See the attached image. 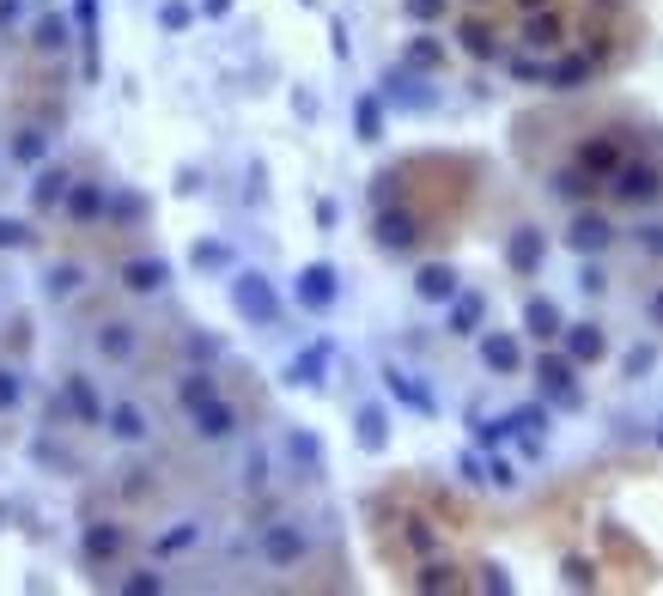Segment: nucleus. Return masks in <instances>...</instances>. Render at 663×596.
I'll use <instances>...</instances> for the list:
<instances>
[{"label": "nucleus", "instance_id": "ea45409f", "mask_svg": "<svg viewBox=\"0 0 663 596\" xmlns=\"http://www.w3.org/2000/svg\"><path fill=\"white\" fill-rule=\"evenodd\" d=\"M19 396H25V378H19V365L7 359V365H0V414H13Z\"/></svg>", "mask_w": 663, "mask_h": 596}, {"label": "nucleus", "instance_id": "1a4fd4ad", "mask_svg": "<svg viewBox=\"0 0 663 596\" xmlns=\"http://www.w3.org/2000/svg\"><path fill=\"white\" fill-rule=\"evenodd\" d=\"M384 98H390V104H402V110H432V104H438V92L426 86V73H420V67H408V61L384 73Z\"/></svg>", "mask_w": 663, "mask_h": 596}, {"label": "nucleus", "instance_id": "393cba45", "mask_svg": "<svg viewBox=\"0 0 663 596\" xmlns=\"http://www.w3.org/2000/svg\"><path fill=\"white\" fill-rule=\"evenodd\" d=\"M353 438H359V451H384V444H390V414L378 408V402H365L359 414H353Z\"/></svg>", "mask_w": 663, "mask_h": 596}, {"label": "nucleus", "instance_id": "ddd939ff", "mask_svg": "<svg viewBox=\"0 0 663 596\" xmlns=\"http://www.w3.org/2000/svg\"><path fill=\"white\" fill-rule=\"evenodd\" d=\"M116 280H122L134 298H153V292L171 280V262H165V256H128V262H116Z\"/></svg>", "mask_w": 663, "mask_h": 596}, {"label": "nucleus", "instance_id": "79ce46f5", "mask_svg": "<svg viewBox=\"0 0 663 596\" xmlns=\"http://www.w3.org/2000/svg\"><path fill=\"white\" fill-rule=\"evenodd\" d=\"M201 19V7H189V0H165V7H159V25L165 31H189Z\"/></svg>", "mask_w": 663, "mask_h": 596}, {"label": "nucleus", "instance_id": "4468645a", "mask_svg": "<svg viewBox=\"0 0 663 596\" xmlns=\"http://www.w3.org/2000/svg\"><path fill=\"white\" fill-rule=\"evenodd\" d=\"M657 189H663L657 165H621V171L609 177V195H615V201H627V207H645V201H657Z\"/></svg>", "mask_w": 663, "mask_h": 596}, {"label": "nucleus", "instance_id": "3c124183", "mask_svg": "<svg viewBox=\"0 0 663 596\" xmlns=\"http://www.w3.org/2000/svg\"><path fill=\"white\" fill-rule=\"evenodd\" d=\"M122 590L128 596H153V590H165V578L159 572H134V578H122Z\"/></svg>", "mask_w": 663, "mask_h": 596}, {"label": "nucleus", "instance_id": "f8f14e48", "mask_svg": "<svg viewBox=\"0 0 663 596\" xmlns=\"http://www.w3.org/2000/svg\"><path fill=\"white\" fill-rule=\"evenodd\" d=\"M372 232H378V244H384V250H414V244H420V213H414V207H390V201H384Z\"/></svg>", "mask_w": 663, "mask_h": 596}, {"label": "nucleus", "instance_id": "f3484780", "mask_svg": "<svg viewBox=\"0 0 663 596\" xmlns=\"http://www.w3.org/2000/svg\"><path fill=\"white\" fill-rule=\"evenodd\" d=\"M189 426H195V438H207V444H213V438H232V432H238V408H232L226 396H207L201 408H189Z\"/></svg>", "mask_w": 663, "mask_h": 596}, {"label": "nucleus", "instance_id": "9b49d317", "mask_svg": "<svg viewBox=\"0 0 663 596\" xmlns=\"http://www.w3.org/2000/svg\"><path fill=\"white\" fill-rule=\"evenodd\" d=\"M61 402H67V414L73 420H80V426H104V396L92 390V378H86V371H67V378H61Z\"/></svg>", "mask_w": 663, "mask_h": 596}, {"label": "nucleus", "instance_id": "338daca9", "mask_svg": "<svg viewBox=\"0 0 663 596\" xmlns=\"http://www.w3.org/2000/svg\"><path fill=\"white\" fill-rule=\"evenodd\" d=\"M657 444H663V420H657Z\"/></svg>", "mask_w": 663, "mask_h": 596}, {"label": "nucleus", "instance_id": "aec40b11", "mask_svg": "<svg viewBox=\"0 0 663 596\" xmlns=\"http://www.w3.org/2000/svg\"><path fill=\"white\" fill-rule=\"evenodd\" d=\"M414 292L426 298V305H451V298L463 292V280H457V268H451V262H426V268L414 274Z\"/></svg>", "mask_w": 663, "mask_h": 596}, {"label": "nucleus", "instance_id": "4c0bfd02", "mask_svg": "<svg viewBox=\"0 0 663 596\" xmlns=\"http://www.w3.org/2000/svg\"><path fill=\"white\" fill-rule=\"evenodd\" d=\"M408 67H420V73H438V67H445V43H438V37H408V55H402Z\"/></svg>", "mask_w": 663, "mask_h": 596}, {"label": "nucleus", "instance_id": "6e6552de", "mask_svg": "<svg viewBox=\"0 0 663 596\" xmlns=\"http://www.w3.org/2000/svg\"><path fill=\"white\" fill-rule=\"evenodd\" d=\"M92 347L104 353V365H134V359H140V329H134L128 317H104V323L92 329Z\"/></svg>", "mask_w": 663, "mask_h": 596}, {"label": "nucleus", "instance_id": "423d86ee", "mask_svg": "<svg viewBox=\"0 0 663 596\" xmlns=\"http://www.w3.org/2000/svg\"><path fill=\"white\" fill-rule=\"evenodd\" d=\"M292 298H299L305 311H329L335 298H341V274H335V262H305L299 280H292Z\"/></svg>", "mask_w": 663, "mask_h": 596}, {"label": "nucleus", "instance_id": "4be33fe9", "mask_svg": "<svg viewBox=\"0 0 663 596\" xmlns=\"http://www.w3.org/2000/svg\"><path fill=\"white\" fill-rule=\"evenodd\" d=\"M73 31V19H61V13H37V25H31V55L37 61H49V55H67V37Z\"/></svg>", "mask_w": 663, "mask_h": 596}, {"label": "nucleus", "instance_id": "473e14b6", "mask_svg": "<svg viewBox=\"0 0 663 596\" xmlns=\"http://www.w3.org/2000/svg\"><path fill=\"white\" fill-rule=\"evenodd\" d=\"M7 159H13V165H31V171L49 165V128H19L13 146H7Z\"/></svg>", "mask_w": 663, "mask_h": 596}, {"label": "nucleus", "instance_id": "412c9836", "mask_svg": "<svg viewBox=\"0 0 663 596\" xmlns=\"http://www.w3.org/2000/svg\"><path fill=\"white\" fill-rule=\"evenodd\" d=\"M560 347H566V353H572L578 365H597V359H609V335H603L597 323H566Z\"/></svg>", "mask_w": 663, "mask_h": 596}, {"label": "nucleus", "instance_id": "a878e982", "mask_svg": "<svg viewBox=\"0 0 663 596\" xmlns=\"http://www.w3.org/2000/svg\"><path fill=\"white\" fill-rule=\"evenodd\" d=\"M524 43H530V49H560V43H566V19H560L554 7L524 13Z\"/></svg>", "mask_w": 663, "mask_h": 596}, {"label": "nucleus", "instance_id": "0e129e2a", "mask_svg": "<svg viewBox=\"0 0 663 596\" xmlns=\"http://www.w3.org/2000/svg\"><path fill=\"white\" fill-rule=\"evenodd\" d=\"M19 13H25V0H0V25H13Z\"/></svg>", "mask_w": 663, "mask_h": 596}, {"label": "nucleus", "instance_id": "9d476101", "mask_svg": "<svg viewBox=\"0 0 663 596\" xmlns=\"http://www.w3.org/2000/svg\"><path fill=\"white\" fill-rule=\"evenodd\" d=\"M542 262H548V238L536 232V226H518L505 238V268L518 274V280H530V274H542Z\"/></svg>", "mask_w": 663, "mask_h": 596}, {"label": "nucleus", "instance_id": "bb28decb", "mask_svg": "<svg viewBox=\"0 0 663 596\" xmlns=\"http://www.w3.org/2000/svg\"><path fill=\"white\" fill-rule=\"evenodd\" d=\"M146 219V201L134 189H110V207H104V232H134Z\"/></svg>", "mask_w": 663, "mask_h": 596}, {"label": "nucleus", "instance_id": "49530a36", "mask_svg": "<svg viewBox=\"0 0 663 596\" xmlns=\"http://www.w3.org/2000/svg\"><path fill=\"white\" fill-rule=\"evenodd\" d=\"M146 475H153V469H122L116 493H122V499H146V493H153V481H146Z\"/></svg>", "mask_w": 663, "mask_h": 596}, {"label": "nucleus", "instance_id": "c85d7f7f", "mask_svg": "<svg viewBox=\"0 0 663 596\" xmlns=\"http://www.w3.org/2000/svg\"><path fill=\"white\" fill-rule=\"evenodd\" d=\"M445 323H451V335H481V323H487V298H481V292H457Z\"/></svg>", "mask_w": 663, "mask_h": 596}, {"label": "nucleus", "instance_id": "39448f33", "mask_svg": "<svg viewBox=\"0 0 663 596\" xmlns=\"http://www.w3.org/2000/svg\"><path fill=\"white\" fill-rule=\"evenodd\" d=\"M305 560H311V536L299 524H262V566L292 572V566H305Z\"/></svg>", "mask_w": 663, "mask_h": 596}, {"label": "nucleus", "instance_id": "4d7b16f0", "mask_svg": "<svg viewBox=\"0 0 663 596\" xmlns=\"http://www.w3.org/2000/svg\"><path fill=\"white\" fill-rule=\"evenodd\" d=\"M244 481H250V487H262V481H268V457H262V451H250V463H244Z\"/></svg>", "mask_w": 663, "mask_h": 596}, {"label": "nucleus", "instance_id": "b1692460", "mask_svg": "<svg viewBox=\"0 0 663 596\" xmlns=\"http://www.w3.org/2000/svg\"><path fill=\"white\" fill-rule=\"evenodd\" d=\"M524 335L530 341H560L566 335V317H560L554 298H530V305H524Z\"/></svg>", "mask_w": 663, "mask_h": 596}, {"label": "nucleus", "instance_id": "f257e3e1", "mask_svg": "<svg viewBox=\"0 0 663 596\" xmlns=\"http://www.w3.org/2000/svg\"><path fill=\"white\" fill-rule=\"evenodd\" d=\"M232 311H238L244 323H256V329H274V323H280V298H274L268 274H256V268L232 274Z\"/></svg>", "mask_w": 663, "mask_h": 596}, {"label": "nucleus", "instance_id": "2eb2a0df", "mask_svg": "<svg viewBox=\"0 0 663 596\" xmlns=\"http://www.w3.org/2000/svg\"><path fill=\"white\" fill-rule=\"evenodd\" d=\"M329 359H335L329 341H317V347H305V353H292L286 384H292V390H323V384H329Z\"/></svg>", "mask_w": 663, "mask_h": 596}, {"label": "nucleus", "instance_id": "7ed1b4c3", "mask_svg": "<svg viewBox=\"0 0 663 596\" xmlns=\"http://www.w3.org/2000/svg\"><path fill=\"white\" fill-rule=\"evenodd\" d=\"M80 560L104 578V572H116L122 560H128V524H86V536H80Z\"/></svg>", "mask_w": 663, "mask_h": 596}, {"label": "nucleus", "instance_id": "bf43d9fd", "mask_svg": "<svg viewBox=\"0 0 663 596\" xmlns=\"http://www.w3.org/2000/svg\"><path fill=\"white\" fill-rule=\"evenodd\" d=\"M645 317H651V329H663V286L645 298Z\"/></svg>", "mask_w": 663, "mask_h": 596}, {"label": "nucleus", "instance_id": "a19ab883", "mask_svg": "<svg viewBox=\"0 0 663 596\" xmlns=\"http://www.w3.org/2000/svg\"><path fill=\"white\" fill-rule=\"evenodd\" d=\"M286 451H292V463H305L311 475L323 469V451H317V438H311V432H292V438H286Z\"/></svg>", "mask_w": 663, "mask_h": 596}, {"label": "nucleus", "instance_id": "6ab92c4d", "mask_svg": "<svg viewBox=\"0 0 663 596\" xmlns=\"http://www.w3.org/2000/svg\"><path fill=\"white\" fill-rule=\"evenodd\" d=\"M578 165L591 171L597 183H609V177L627 165V153H621V140H615V134H597V140H584V146H578Z\"/></svg>", "mask_w": 663, "mask_h": 596}, {"label": "nucleus", "instance_id": "37998d69", "mask_svg": "<svg viewBox=\"0 0 663 596\" xmlns=\"http://www.w3.org/2000/svg\"><path fill=\"white\" fill-rule=\"evenodd\" d=\"M511 426H518L524 438H542V432H548V408H542V402H530V408L511 414Z\"/></svg>", "mask_w": 663, "mask_h": 596}, {"label": "nucleus", "instance_id": "c9c22d12", "mask_svg": "<svg viewBox=\"0 0 663 596\" xmlns=\"http://www.w3.org/2000/svg\"><path fill=\"white\" fill-rule=\"evenodd\" d=\"M548 189H554L560 201H591V189H597V177H591V171H584V165H560Z\"/></svg>", "mask_w": 663, "mask_h": 596}, {"label": "nucleus", "instance_id": "603ef678", "mask_svg": "<svg viewBox=\"0 0 663 596\" xmlns=\"http://www.w3.org/2000/svg\"><path fill=\"white\" fill-rule=\"evenodd\" d=\"M633 244H639L645 256H657V262H663V226H639V232H633Z\"/></svg>", "mask_w": 663, "mask_h": 596}, {"label": "nucleus", "instance_id": "052dcab7", "mask_svg": "<svg viewBox=\"0 0 663 596\" xmlns=\"http://www.w3.org/2000/svg\"><path fill=\"white\" fill-rule=\"evenodd\" d=\"M566 578L572 584H591V560H566Z\"/></svg>", "mask_w": 663, "mask_h": 596}, {"label": "nucleus", "instance_id": "2f4dec72", "mask_svg": "<svg viewBox=\"0 0 663 596\" xmlns=\"http://www.w3.org/2000/svg\"><path fill=\"white\" fill-rule=\"evenodd\" d=\"M80 286H86V262L61 256V262H49V268H43V292H49V298H73Z\"/></svg>", "mask_w": 663, "mask_h": 596}, {"label": "nucleus", "instance_id": "5fc2aeb1", "mask_svg": "<svg viewBox=\"0 0 663 596\" xmlns=\"http://www.w3.org/2000/svg\"><path fill=\"white\" fill-rule=\"evenodd\" d=\"M578 286H584V292H603V286H609V274H603L597 262H584V268H578Z\"/></svg>", "mask_w": 663, "mask_h": 596}, {"label": "nucleus", "instance_id": "5701e85b", "mask_svg": "<svg viewBox=\"0 0 663 596\" xmlns=\"http://www.w3.org/2000/svg\"><path fill=\"white\" fill-rule=\"evenodd\" d=\"M384 384H390V396L396 402H408L414 414H438V402H432V390L414 378V371H402V365H384Z\"/></svg>", "mask_w": 663, "mask_h": 596}, {"label": "nucleus", "instance_id": "c03bdc74", "mask_svg": "<svg viewBox=\"0 0 663 596\" xmlns=\"http://www.w3.org/2000/svg\"><path fill=\"white\" fill-rule=\"evenodd\" d=\"M414 584H420V590H457L463 578H457V566H438V560H432V566H426Z\"/></svg>", "mask_w": 663, "mask_h": 596}, {"label": "nucleus", "instance_id": "a18cd8bd", "mask_svg": "<svg viewBox=\"0 0 663 596\" xmlns=\"http://www.w3.org/2000/svg\"><path fill=\"white\" fill-rule=\"evenodd\" d=\"M651 365H657V347H651V341H639V347H633V353L621 359V371H627V378H645Z\"/></svg>", "mask_w": 663, "mask_h": 596}, {"label": "nucleus", "instance_id": "69168bd1", "mask_svg": "<svg viewBox=\"0 0 663 596\" xmlns=\"http://www.w3.org/2000/svg\"><path fill=\"white\" fill-rule=\"evenodd\" d=\"M518 7H524V13H536V7H548V0H518Z\"/></svg>", "mask_w": 663, "mask_h": 596}, {"label": "nucleus", "instance_id": "e2e57ef3", "mask_svg": "<svg viewBox=\"0 0 663 596\" xmlns=\"http://www.w3.org/2000/svg\"><path fill=\"white\" fill-rule=\"evenodd\" d=\"M463 481H487V463H481V457H463Z\"/></svg>", "mask_w": 663, "mask_h": 596}, {"label": "nucleus", "instance_id": "0eeeda50", "mask_svg": "<svg viewBox=\"0 0 663 596\" xmlns=\"http://www.w3.org/2000/svg\"><path fill=\"white\" fill-rule=\"evenodd\" d=\"M566 244H572L578 256H603V250L615 244L609 213H603V207H578V213H572V226H566Z\"/></svg>", "mask_w": 663, "mask_h": 596}, {"label": "nucleus", "instance_id": "72a5a7b5", "mask_svg": "<svg viewBox=\"0 0 663 596\" xmlns=\"http://www.w3.org/2000/svg\"><path fill=\"white\" fill-rule=\"evenodd\" d=\"M353 134L359 140H384V92L353 98Z\"/></svg>", "mask_w": 663, "mask_h": 596}, {"label": "nucleus", "instance_id": "f03ea898", "mask_svg": "<svg viewBox=\"0 0 663 596\" xmlns=\"http://www.w3.org/2000/svg\"><path fill=\"white\" fill-rule=\"evenodd\" d=\"M536 384H542V396H548L554 408H578V402H584V396H578V359H572L566 347L536 359Z\"/></svg>", "mask_w": 663, "mask_h": 596}, {"label": "nucleus", "instance_id": "e433bc0d", "mask_svg": "<svg viewBox=\"0 0 663 596\" xmlns=\"http://www.w3.org/2000/svg\"><path fill=\"white\" fill-rule=\"evenodd\" d=\"M207 396H219L213 371H201V365H195V371H183V384H177V402H183V414H189V408H201Z\"/></svg>", "mask_w": 663, "mask_h": 596}, {"label": "nucleus", "instance_id": "8fccbe9b", "mask_svg": "<svg viewBox=\"0 0 663 596\" xmlns=\"http://www.w3.org/2000/svg\"><path fill=\"white\" fill-rule=\"evenodd\" d=\"M19 244H31V226L25 219H0V250H19Z\"/></svg>", "mask_w": 663, "mask_h": 596}, {"label": "nucleus", "instance_id": "de8ad7c7", "mask_svg": "<svg viewBox=\"0 0 663 596\" xmlns=\"http://www.w3.org/2000/svg\"><path fill=\"white\" fill-rule=\"evenodd\" d=\"M189 262H195V268H232V250H226V244H195Z\"/></svg>", "mask_w": 663, "mask_h": 596}, {"label": "nucleus", "instance_id": "f704fd0d", "mask_svg": "<svg viewBox=\"0 0 663 596\" xmlns=\"http://www.w3.org/2000/svg\"><path fill=\"white\" fill-rule=\"evenodd\" d=\"M457 37H463V49H469L475 61H493V55H499V43H493V25H487L481 13H469V19H457Z\"/></svg>", "mask_w": 663, "mask_h": 596}, {"label": "nucleus", "instance_id": "20e7f679", "mask_svg": "<svg viewBox=\"0 0 663 596\" xmlns=\"http://www.w3.org/2000/svg\"><path fill=\"white\" fill-rule=\"evenodd\" d=\"M104 207H110V183H98V177H80L67 189V201H61V219L73 232H92V226H104Z\"/></svg>", "mask_w": 663, "mask_h": 596}, {"label": "nucleus", "instance_id": "09e8293b", "mask_svg": "<svg viewBox=\"0 0 663 596\" xmlns=\"http://www.w3.org/2000/svg\"><path fill=\"white\" fill-rule=\"evenodd\" d=\"M195 536H201V524H177L171 536H159V554H183V548H189Z\"/></svg>", "mask_w": 663, "mask_h": 596}, {"label": "nucleus", "instance_id": "864d4df0", "mask_svg": "<svg viewBox=\"0 0 663 596\" xmlns=\"http://www.w3.org/2000/svg\"><path fill=\"white\" fill-rule=\"evenodd\" d=\"M487 481H493V487H518V469H511L505 457H493V463H487Z\"/></svg>", "mask_w": 663, "mask_h": 596}, {"label": "nucleus", "instance_id": "7c9ffc66", "mask_svg": "<svg viewBox=\"0 0 663 596\" xmlns=\"http://www.w3.org/2000/svg\"><path fill=\"white\" fill-rule=\"evenodd\" d=\"M73 31L86 43V80H98V0H73Z\"/></svg>", "mask_w": 663, "mask_h": 596}, {"label": "nucleus", "instance_id": "680f3d73", "mask_svg": "<svg viewBox=\"0 0 663 596\" xmlns=\"http://www.w3.org/2000/svg\"><path fill=\"white\" fill-rule=\"evenodd\" d=\"M232 13V0H201V19H226Z\"/></svg>", "mask_w": 663, "mask_h": 596}, {"label": "nucleus", "instance_id": "c756f323", "mask_svg": "<svg viewBox=\"0 0 663 596\" xmlns=\"http://www.w3.org/2000/svg\"><path fill=\"white\" fill-rule=\"evenodd\" d=\"M481 365L511 378V371H524V347L511 341V335H481Z\"/></svg>", "mask_w": 663, "mask_h": 596}, {"label": "nucleus", "instance_id": "6e6d98bb", "mask_svg": "<svg viewBox=\"0 0 663 596\" xmlns=\"http://www.w3.org/2000/svg\"><path fill=\"white\" fill-rule=\"evenodd\" d=\"M511 73H518V80H548V67H542V61H530V55L511 61Z\"/></svg>", "mask_w": 663, "mask_h": 596}, {"label": "nucleus", "instance_id": "58836bf2", "mask_svg": "<svg viewBox=\"0 0 663 596\" xmlns=\"http://www.w3.org/2000/svg\"><path fill=\"white\" fill-rule=\"evenodd\" d=\"M445 13H451V0H402V19L408 25H438Z\"/></svg>", "mask_w": 663, "mask_h": 596}, {"label": "nucleus", "instance_id": "cd10ccee", "mask_svg": "<svg viewBox=\"0 0 663 596\" xmlns=\"http://www.w3.org/2000/svg\"><path fill=\"white\" fill-rule=\"evenodd\" d=\"M597 73V61L591 55H560V61H548V80L542 86H554V92H578L584 80Z\"/></svg>", "mask_w": 663, "mask_h": 596}, {"label": "nucleus", "instance_id": "13d9d810", "mask_svg": "<svg viewBox=\"0 0 663 596\" xmlns=\"http://www.w3.org/2000/svg\"><path fill=\"white\" fill-rule=\"evenodd\" d=\"M317 226H323V232L341 226V207H335V201H317Z\"/></svg>", "mask_w": 663, "mask_h": 596}, {"label": "nucleus", "instance_id": "a211bd4d", "mask_svg": "<svg viewBox=\"0 0 663 596\" xmlns=\"http://www.w3.org/2000/svg\"><path fill=\"white\" fill-rule=\"evenodd\" d=\"M104 432H110V438H122V444H146V438H153V414H146L140 402H110Z\"/></svg>", "mask_w": 663, "mask_h": 596}, {"label": "nucleus", "instance_id": "dca6fc26", "mask_svg": "<svg viewBox=\"0 0 663 596\" xmlns=\"http://www.w3.org/2000/svg\"><path fill=\"white\" fill-rule=\"evenodd\" d=\"M73 183H80L73 165H37V177H31V213H55Z\"/></svg>", "mask_w": 663, "mask_h": 596}]
</instances>
